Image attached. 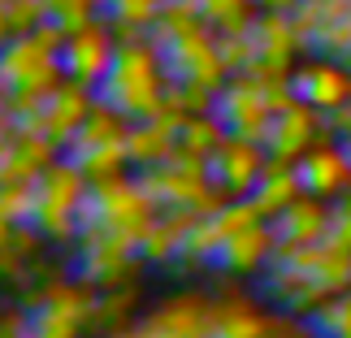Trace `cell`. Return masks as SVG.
Listing matches in <instances>:
<instances>
[{
  "mask_svg": "<svg viewBox=\"0 0 351 338\" xmlns=\"http://www.w3.org/2000/svg\"><path fill=\"white\" fill-rule=\"evenodd\" d=\"M226 134H230V130H226V121H221L217 113H195V117H186V121H182L178 152L195 156V160H208V156L221 147Z\"/></svg>",
  "mask_w": 351,
  "mask_h": 338,
  "instance_id": "cell-22",
  "label": "cell"
},
{
  "mask_svg": "<svg viewBox=\"0 0 351 338\" xmlns=\"http://www.w3.org/2000/svg\"><path fill=\"white\" fill-rule=\"evenodd\" d=\"M295 100H304L317 113H334L339 104L351 100V70L343 61H308L291 74Z\"/></svg>",
  "mask_w": 351,
  "mask_h": 338,
  "instance_id": "cell-12",
  "label": "cell"
},
{
  "mask_svg": "<svg viewBox=\"0 0 351 338\" xmlns=\"http://www.w3.org/2000/svg\"><path fill=\"white\" fill-rule=\"evenodd\" d=\"M265 143H252V139H239V134H226L221 147L208 156V182L217 186L221 195H252V186L261 182L265 173Z\"/></svg>",
  "mask_w": 351,
  "mask_h": 338,
  "instance_id": "cell-9",
  "label": "cell"
},
{
  "mask_svg": "<svg viewBox=\"0 0 351 338\" xmlns=\"http://www.w3.org/2000/svg\"><path fill=\"white\" fill-rule=\"evenodd\" d=\"M199 18H204L213 31H247L252 26V5L256 0H195Z\"/></svg>",
  "mask_w": 351,
  "mask_h": 338,
  "instance_id": "cell-23",
  "label": "cell"
},
{
  "mask_svg": "<svg viewBox=\"0 0 351 338\" xmlns=\"http://www.w3.org/2000/svg\"><path fill=\"white\" fill-rule=\"evenodd\" d=\"M274 234L282 248H304V243H321L330 234V200L321 195H300L274 217Z\"/></svg>",
  "mask_w": 351,
  "mask_h": 338,
  "instance_id": "cell-18",
  "label": "cell"
},
{
  "mask_svg": "<svg viewBox=\"0 0 351 338\" xmlns=\"http://www.w3.org/2000/svg\"><path fill=\"white\" fill-rule=\"evenodd\" d=\"M326 243L351 248V186L339 200H330V234H326Z\"/></svg>",
  "mask_w": 351,
  "mask_h": 338,
  "instance_id": "cell-26",
  "label": "cell"
},
{
  "mask_svg": "<svg viewBox=\"0 0 351 338\" xmlns=\"http://www.w3.org/2000/svg\"><path fill=\"white\" fill-rule=\"evenodd\" d=\"M274 330H278V317H265L247 295L213 300L208 338H274Z\"/></svg>",
  "mask_w": 351,
  "mask_h": 338,
  "instance_id": "cell-17",
  "label": "cell"
},
{
  "mask_svg": "<svg viewBox=\"0 0 351 338\" xmlns=\"http://www.w3.org/2000/svg\"><path fill=\"white\" fill-rule=\"evenodd\" d=\"M252 44H256V61L269 65L278 74H291V61H295V48H300V35H295V22L287 9H265L256 13L252 26H247Z\"/></svg>",
  "mask_w": 351,
  "mask_h": 338,
  "instance_id": "cell-15",
  "label": "cell"
},
{
  "mask_svg": "<svg viewBox=\"0 0 351 338\" xmlns=\"http://www.w3.org/2000/svg\"><path fill=\"white\" fill-rule=\"evenodd\" d=\"M321 134V113L308 109L304 100L287 104L282 113H274V126H269V139H265V152L278 156V160H300L308 147L317 143Z\"/></svg>",
  "mask_w": 351,
  "mask_h": 338,
  "instance_id": "cell-16",
  "label": "cell"
},
{
  "mask_svg": "<svg viewBox=\"0 0 351 338\" xmlns=\"http://www.w3.org/2000/svg\"><path fill=\"white\" fill-rule=\"evenodd\" d=\"M213 113L226 121L230 134L252 139V143H265L269 126H274V109H269L265 83H256V78H247V74H230V83H221L217 109H213Z\"/></svg>",
  "mask_w": 351,
  "mask_h": 338,
  "instance_id": "cell-7",
  "label": "cell"
},
{
  "mask_svg": "<svg viewBox=\"0 0 351 338\" xmlns=\"http://www.w3.org/2000/svg\"><path fill=\"white\" fill-rule=\"evenodd\" d=\"M5 13H9L13 35H26V31H35L39 22H48L44 0H5Z\"/></svg>",
  "mask_w": 351,
  "mask_h": 338,
  "instance_id": "cell-25",
  "label": "cell"
},
{
  "mask_svg": "<svg viewBox=\"0 0 351 338\" xmlns=\"http://www.w3.org/2000/svg\"><path fill=\"white\" fill-rule=\"evenodd\" d=\"M304 195V182H300V169H295V160H278V156H269L265 160V173H261V182L252 186V204L261 208V217L265 221H274L287 204H295V200Z\"/></svg>",
  "mask_w": 351,
  "mask_h": 338,
  "instance_id": "cell-20",
  "label": "cell"
},
{
  "mask_svg": "<svg viewBox=\"0 0 351 338\" xmlns=\"http://www.w3.org/2000/svg\"><path fill=\"white\" fill-rule=\"evenodd\" d=\"M256 5H265V9H295V5H300V0H256Z\"/></svg>",
  "mask_w": 351,
  "mask_h": 338,
  "instance_id": "cell-28",
  "label": "cell"
},
{
  "mask_svg": "<svg viewBox=\"0 0 351 338\" xmlns=\"http://www.w3.org/2000/svg\"><path fill=\"white\" fill-rule=\"evenodd\" d=\"M343 147H347V152H351V134H347V139H343Z\"/></svg>",
  "mask_w": 351,
  "mask_h": 338,
  "instance_id": "cell-29",
  "label": "cell"
},
{
  "mask_svg": "<svg viewBox=\"0 0 351 338\" xmlns=\"http://www.w3.org/2000/svg\"><path fill=\"white\" fill-rule=\"evenodd\" d=\"M139 234L130 230H83L78 234V274L91 287H126L139 269Z\"/></svg>",
  "mask_w": 351,
  "mask_h": 338,
  "instance_id": "cell-3",
  "label": "cell"
},
{
  "mask_svg": "<svg viewBox=\"0 0 351 338\" xmlns=\"http://www.w3.org/2000/svg\"><path fill=\"white\" fill-rule=\"evenodd\" d=\"M13 230H18V221H13L9 213H0V243H9V239H13Z\"/></svg>",
  "mask_w": 351,
  "mask_h": 338,
  "instance_id": "cell-27",
  "label": "cell"
},
{
  "mask_svg": "<svg viewBox=\"0 0 351 338\" xmlns=\"http://www.w3.org/2000/svg\"><path fill=\"white\" fill-rule=\"evenodd\" d=\"M208 313L213 300L204 291H182L173 300L147 308L139 317L143 338H208Z\"/></svg>",
  "mask_w": 351,
  "mask_h": 338,
  "instance_id": "cell-10",
  "label": "cell"
},
{
  "mask_svg": "<svg viewBox=\"0 0 351 338\" xmlns=\"http://www.w3.org/2000/svg\"><path fill=\"white\" fill-rule=\"evenodd\" d=\"M0 78L9 91H52L57 83H65V65L61 52L48 48L35 31L26 35H9L0 48Z\"/></svg>",
  "mask_w": 351,
  "mask_h": 338,
  "instance_id": "cell-4",
  "label": "cell"
},
{
  "mask_svg": "<svg viewBox=\"0 0 351 338\" xmlns=\"http://www.w3.org/2000/svg\"><path fill=\"white\" fill-rule=\"evenodd\" d=\"M300 169V182L308 195H321V200H339L347 186H351V152L343 147V139H317L308 152L295 160Z\"/></svg>",
  "mask_w": 351,
  "mask_h": 338,
  "instance_id": "cell-11",
  "label": "cell"
},
{
  "mask_svg": "<svg viewBox=\"0 0 351 338\" xmlns=\"http://www.w3.org/2000/svg\"><path fill=\"white\" fill-rule=\"evenodd\" d=\"M160 52V65H165V78L169 83H195V87H213L221 91L226 83V65H221V52H217V31L204 22L195 31L178 35L173 44L156 48Z\"/></svg>",
  "mask_w": 351,
  "mask_h": 338,
  "instance_id": "cell-5",
  "label": "cell"
},
{
  "mask_svg": "<svg viewBox=\"0 0 351 338\" xmlns=\"http://www.w3.org/2000/svg\"><path fill=\"white\" fill-rule=\"evenodd\" d=\"M182 121H186V117L173 113V109H160L156 117H147V121H130V134H126L130 165H134V169H147V165L169 160L173 147H178Z\"/></svg>",
  "mask_w": 351,
  "mask_h": 338,
  "instance_id": "cell-14",
  "label": "cell"
},
{
  "mask_svg": "<svg viewBox=\"0 0 351 338\" xmlns=\"http://www.w3.org/2000/svg\"><path fill=\"white\" fill-rule=\"evenodd\" d=\"M87 178L70 156H57L35 178V213L31 226L52 243H78L83 230V204H87Z\"/></svg>",
  "mask_w": 351,
  "mask_h": 338,
  "instance_id": "cell-2",
  "label": "cell"
},
{
  "mask_svg": "<svg viewBox=\"0 0 351 338\" xmlns=\"http://www.w3.org/2000/svg\"><path fill=\"white\" fill-rule=\"evenodd\" d=\"M199 217H204V213H195V208H160V217L152 221V230H147L143 243H139V256L152 261V265L178 261L182 243H186V234H191V226Z\"/></svg>",
  "mask_w": 351,
  "mask_h": 338,
  "instance_id": "cell-19",
  "label": "cell"
},
{
  "mask_svg": "<svg viewBox=\"0 0 351 338\" xmlns=\"http://www.w3.org/2000/svg\"><path fill=\"white\" fill-rule=\"evenodd\" d=\"M113 57H117V35L109 18H91L87 26H78V31L65 39L61 48V65H65V78H74V83H87V87H100L104 74L113 70Z\"/></svg>",
  "mask_w": 351,
  "mask_h": 338,
  "instance_id": "cell-8",
  "label": "cell"
},
{
  "mask_svg": "<svg viewBox=\"0 0 351 338\" xmlns=\"http://www.w3.org/2000/svg\"><path fill=\"white\" fill-rule=\"evenodd\" d=\"M274 248H278L274 221H252V226H243L239 234H230L221 243L217 265H221V274L252 278V274H265V265L274 261Z\"/></svg>",
  "mask_w": 351,
  "mask_h": 338,
  "instance_id": "cell-13",
  "label": "cell"
},
{
  "mask_svg": "<svg viewBox=\"0 0 351 338\" xmlns=\"http://www.w3.org/2000/svg\"><path fill=\"white\" fill-rule=\"evenodd\" d=\"M44 9H48V18L65 26V31H78V26H87L91 22V13L100 9V0H44Z\"/></svg>",
  "mask_w": 351,
  "mask_h": 338,
  "instance_id": "cell-24",
  "label": "cell"
},
{
  "mask_svg": "<svg viewBox=\"0 0 351 338\" xmlns=\"http://www.w3.org/2000/svg\"><path fill=\"white\" fill-rule=\"evenodd\" d=\"M91 91H96V87L65 78V83H57V87L48 91V100L39 104V113H35L31 121H22L18 130L44 134V139H52V143L65 152V147H70V139L83 130V121L91 117V109H96V96H91Z\"/></svg>",
  "mask_w": 351,
  "mask_h": 338,
  "instance_id": "cell-6",
  "label": "cell"
},
{
  "mask_svg": "<svg viewBox=\"0 0 351 338\" xmlns=\"http://www.w3.org/2000/svg\"><path fill=\"white\" fill-rule=\"evenodd\" d=\"M165 65H160V52L152 39H139V44H117L113 70L104 74V83L96 87V96L104 104H113L117 113H126L130 121H147L165 109Z\"/></svg>",
  "mask_w": 351,
  "mask_h": 338,
  "instance_id": "cell-1",
  "label": "cell"
},
{
  "mask_svg": "<svg viewBox=\"0 0 351 338\" xmlns=\"http://www.w3.org/2000/svg\"><path fill=\"white\" fill-rule=\"evenodd\" d=\"M74 160L78 169H83L87 182H100V178H113L130 165V152H126V139H109V143H91V147H74V152H65Z\"/></svg>",
  "mask_w": 351,
  "mask_h": 338,
  "instance_id": "cell-21",
  "label": "cell"
}]
</instances>
